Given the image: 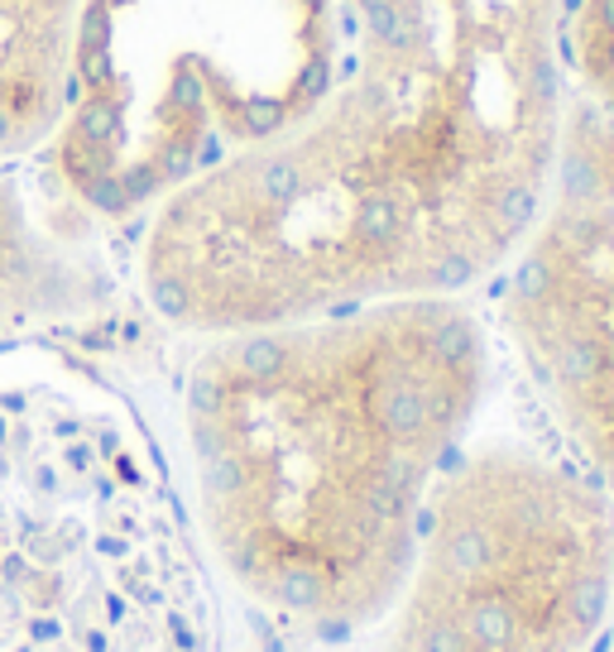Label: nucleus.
Listing matches in <instances>:
<instances>
[{"label":"nucleus","mask_w":614,"mask_h":652,"mask_svg":"<svg viewBox=\"0 0 614 652\" xmlns=\"http://www.w3.org/2000/svg\"><path fill=\"white\" fill-rule=\"evenodd\" d=\"M332 5L317 106L149 211L139 292L174 331L461 298L524 241L571 97L567 0Z\"/></svg>","instance_id":"1"},{"label":"nucleus","mask_w":614,"mask_h":652,"mask_svg":"<svg viewBox=\"0 0 614 652\" xmlns=\"http://www.w3.org/2000/svg\"><path fill=\"white\" fill-rule=\"evenodd\" d=\"M485 389L490 331L466 298L202 336L182 369V451L221 576L308 638L384 619Z\"/></svg>","instance_id":"2"},{"label":"nucleus","mask_w":614,"mask_h":652,"mask_svg":"<svg viewBox=\"0 0 614 652\" xmlns=\"http://www.w3.org/2000/svg\"><path fill=\"white\" fill-rule=\"evenodd\" d=\"M0 652H221L198 538L139 418L0 351Z\"/></svg>","instance_id":"3"},{"label":"nucleus","mask_w":614,"mask_h":652,"mask_svg":"<svg viewBox=\"0 0 614 652\" xmlns=\"http://www.w3.org/2000/svg\"><path fill=\"white\" fill-rule=\"evenodd\" d=\"M332 0H87L54 178L82 217H139L283 135L336 73Z\"/></svg>","instance_id":"4"},{"label":"nucleus","mask_w":614,"mask_h":652,"mask_svg":"<svg viewBox=\"0 0 614 652\" xmlns=\"http://www.w3.org/2000/svg\"><path fill=\"white\" fill-rule=\"evenodd\" d=\"M614 605V499L528 442L461 446L389 605V652H591Z\"/></svg>","instance_id":"5"},{"label":"nucleus","mask_w":614,"mask_h":652,"mask_svg":"<svg viewBox=\"0 0 614 652\" xmlns=\"http://www.w3.org/2000/svg\"><path fill=\"white\" fill-rule=\"evenodd\" d=\"M500 322L571 461L614 499V111L571 87Z\"/></svg>","instance_id":"6"},{"label":"nucleus","mask_w":614,"mask_h":652,"mask_svg":"<svg viewBox=\"0 0 614 652\" xmlns=\"http://www.w3.org/2000/svg\"><path fill=\"white\" fill-rule=\"evenodd\" d=\"M115 298L87 231L0 164V331L87 322Z\"/></svg>","instance_id":"7"},{"label":"nucleus","mask_w":614,"mask_h":652,"mask_svg":"<svg viewBox=\"0 0 614 652\" xmlns=\"http://www.w3.org/2000/svg\"><path fill=\"white\" fill-rule=\"evenodd\" d=\"M82 15L87 0H0V164L54 140Z\"/></svg>","instance_id":"8"},{"label":"nucleus","mask_w":614,"mask_h":652,"mask_svg":"<svg viewBox=\"0 0 614 652\" xmlns=\"http://www.w3.org/2000/svg\"><path fill=\"white\" fill-rule=\"evenodd\" d=\"M600 652H614V605H610V619H605V633H600Z\"/></svg>","instance_id":"9"}]
</instances>
